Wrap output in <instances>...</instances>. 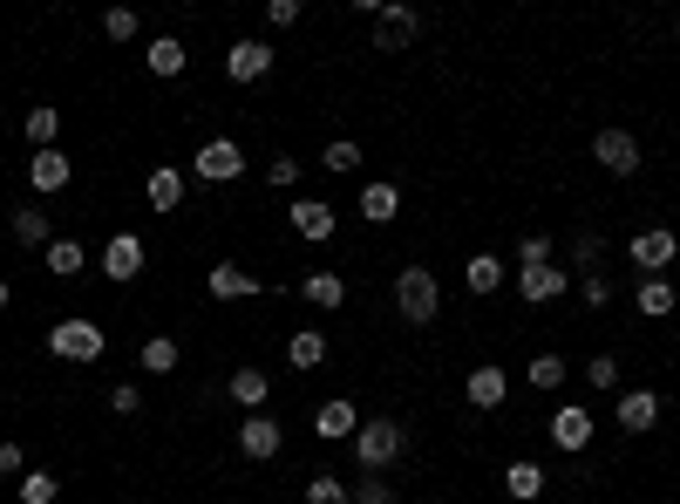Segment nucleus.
<instances>
[{"instance_id": "bb28decb", "label": "nucleus", "mask_w": 680, "mask_h": 504, "mask_svg": "<svg viewBox=\"0 0 680 504\" xmlns=\"http://www.w3.org/2000/svg\"><path fill=\"white\" fill-rule=\"evenodd\" d=\"M14 239H21V246H34V253H48V246H55V232H48V212L21 205V212H14Z\"/></svg>"}, {"instance_id": "37998d69", "label": "nucleus", "mask_w": 680, "mask_h": 504, "mask_svg": "<svg viewBox=\"0 0 680 504\" xmlns=\"http://www.w3.org/2000/svg\"><path fill=\"white\" fill-rule=\"evenodd\" d=\"M306 8H300V0H266V28H293Z\"/></svg>"}, {"instance_id": "ea45409f", "label": "nucleus", "mask_w": 680, "mask_h": 504, "mask_svg": "<svg viewBox=\"0 0 680 504\" xmlns=\"http://www.w3.org/2000/svg\"><path fill=\"white\" fill-rule=\"evenodd\" d=\"M585 382L613 396V389H619V362H613V355H592V362H585Z\"/></svg>"}, {"instance_id": "f8f14e48", "label": "nucleus", "mask_w": 680, "mask_h": 504, "mask_svg": "<svg viewBox=\"0 0 680 504\" xmlns=\"http://www.w3.org/2000/svg\"><path fill=\"white\" fill-rule=\"evenodd\" d=\"M463 396H469V409H504V396H510V375H504L497 362H476V368L463 375Z\"/></svg>"}, {"instance_id": "c9c22d12", "label": "nucleus", "mask_w": 680, "mask_h": 504, "mask_svg": "<svg viewBox=\"0 0 680 504\" xmlns=\"http://www.w3.org/2000/svg\"><path fill=\"white\" fill-rule=\"evenodd\" d=\"M55 491H62V484H55L48 471H21V504H55Z\"/></svg>"}, {"instance_id": "aec40b11", "label": "nucleus", "mask_w": 680, "mask_h": 504, "mask_svg": "<svg viewBox=\"0 0 680 504\" xmlns=\"http://www.w3.org/2000/svg\"><path fill=\"white\" fill-rule=\"evenodd\" d=\"M28 184L34 191H68V150H34V158H28Z\"/></svg>"}, {"instance_id": "ddd939ff", "label": "nucleus", "mask_w": 680, "mask_h": 504, "mask_svg": "<svg viewBox=\"0 0 680 504\" xmlns=\"http://www.w3.org/2000/svg\"><path fill=\"white\" fill-rule=\"evenodd\" d=\"M613 422H619L626 437H647L654 422H660V396H654V389H626V396L613 403Z\"/></svg>"}, {"instance_id": "5701e85b", "label": "nucleus", "mask_w": 680, "mask_h": 504, "mask_svg": "<svg viewBox=\"0 0 680 504\" xmlns=\"http://www.w3.org/2000/svg\"><path fill=\"white\" fill-rule=\"evenodd\" d=\"M266 396H272L266 368H231V403L246 409V416H259V409H266Z\"/></svg>"}, {"instance_id": "a18cd8bd", "label": "nucleus", "mask_w": 680, "mask_h": 504, "mask_svg": "<svg viewBox=\"0 0 680 504\" xmlns=\"http://www.w3.org/2000/svg\"><path fill=\"white\" fill-rule=\"evenodd\" d=\"M14 471H28V450L21 443H0V478H14Z\"/></svg>"}, {"instance_id": "423d86ee", "label": "nucleus", "mask_w": 680, "mask_h": 504, "mask_svg": "<svg viewBox=\"0 0 680 504\" xmlns=\"http://www.w3.org/2000/svg\"><path fill=\"white\" fill-rule=\"evenodd\" d=\"M415 34H422V14H415V8H402V0H381V8H375V49H381V55L409 49Z\"/></svg>"}, {"instance_id": "79ce46f5", "label": "nucleus", "mask_w": 680, "mask_h": 504, "mask_svg": "<svg viewBox=\"0 0 680 504\" xmlns=\"http://www.w3.org/2000/svg\"><path fill=\"white\" fill-rule=\"evenodd\" d=\"M109 409H116V416H137V409H143V389H137V382H116V389H109Z\"/></svg>"}, {"instance_id": "c756f323", "label": "nucleus", "mask_w": 680, "mask_h": 504, "mask_svg": "<svg viewBox=\"0 0 680 504\" xmlns=\"http://www.w3.org/2000/svg\"><path fill=\"white\" fill-rule=\"evenodd\" d=\"M137 362H143V375H171V368H177V341H171V334H150V341L137 347Z\"/></svg>"}, {"instance_id": "f03ea898", "label": "nucleus", "mask_w": 680, "mask_h": 504, "mask_svg": "<svg viewBox=\"0 0 680 504\" xmlns=\"http://www.w3.org/2000/svg\"><path fill=\"white\" fill-rule=\"evenodd\" d=\"M395 314H402L409 328H429L435 314H443V287H435L429 266H402V274H395Z\"/></svg>"}, {"instance_id": "dca6fc26", "label": "nucleus", "mask_w": 680, "mask_h": 504, "mask_svg": "<svg viewBox=\"0 0 680 504\" xmlns=\"http://www.w3.org/2000/svg\"><path fill=\"white\" fill-rule=\"evenodd\" d=\"M558 450H565V457H579L585 443H592V416L579 409V403H558V416H551V430H544Z\"/></svg>"}, {"instance_id": "de8ad7c7", "label": "nucleus", "mask_w": 680, "mask_h": 504, "mask_svg": "<svg viewBox=\"0 0 680 504\" xmlns=\"http://www.w3.org/2000/svg\"><path fill=\"white\" fill-rule=\"evenodd\" d=\"M673 287H680V266H673Z\"/></svg>"}, {"instance_id": "58836bf2", "label": "nucleus", "mask_w": 680, "mask_h": 504, "mask_svg": "<svg viewBox=\"0 0 680 504\" xmlns=\"http://www.w3.org/2000/svg\"><path fill=\"white\" fill-rule=\"evenodd\" d=\"M598 259H606V239H598V232H579V239H572V266H579V274H592Z\"/></svg>"}, {"instance_id": "473e14b6", "label": "nucleus", "mask_w": 680, "mask_h": 504, "mask_svg": "<svg viewBox=\"0 0 680 504\" xmlns=\"http://www.w3.org/2000/svg\"><path fill=\"white\" fill-rule=\"evenodd\" d=\"M300 171H306V164L293 158V150H279V158L266 164V184H272V191H300Z\"/></svg>"}, {"instance_id": "c03bdc74", "label": "nucleus", "mask_w": 680, "mask_h": 504, "mask_svg": "<svg viewBox=\"0 0 680 504\" xmlns=\"http://www.w3.org/2000/svg\"><path fill=\"white\" fill-rule=\"evenodd\" d=\"M354 504H395V491L381 478H361V484H354Z\"/></svg>"}, {"instance_id": "c85d7f7f", "label": "nucleus", "mask_w": 680, "mask_h": 504, "mask_svg": "<svg viewBox=\"0 0 680 504\" xmlns=\"http://www.w3.org/2000/svg\"><path fill=\"white\" fill-rule=\"evenodd\" d=\"M320 171H334V178H354V171H361V143H354V137H334L327 150H320Z\"/></svg>"}, {"instance_id": "a878e982", "label": "nucleus", "mask_w": 680, "mask_h": 504, "mask_svg": "<svg viewBox=\"0 0 680 504\" xmlns=\"http://www.w3.org/2000/svg\"><path fill=\"white\" fill-rule=\"evenodd\" d=\"M21 130H28V143H34V150H55V137H62V109L34 103V109L21 116Z\"/></svg>"}, {"instance_id": "2f4dec72", "label": "nucleus", "mask_w": 680, "mask_h": 504, "mask_svg": "<svg viewBox=\"0 0 680 504\" xmlns=\"http://www.w3.org/2000/svg\"><path fill=\"white\" fill-rule=\"evenodd\" d=\"M42 259H48V274H62V280H75V274H83V266H89V253L75 246V239H55V246H48Z\"/></svg>"}, {"instance_id": "6ab92c4d", "label": "nucleus", "mask_w": 680, "mask_h": 504, "mask_svg": "<svg viewBox=\"0 0 680 504\" xmlns=\"http://www.w3.org/2000/svg\"><path fill=\"white\" fill-rule=\"evenodd\" d=\"M504 497H517V504H538V497H544V463L517 457L510 471H504Z\"/></svg>"}, {"instance_id": "f257e3e1", "label": "nucleus", "mask_w": 680, "mask_h": 504, "mask_svg": "<svg viewBox=\"0 0 680 504\" xmlns=\"http://www.w3.org/2000/svg\"><path fill=\"white\" fill-rule=\"evenodd\" d=\"M402 450H409V430H402L395 416H375V422L354 430V463H361V478H381Z\"/></svg>"}, {"instance_id": "4c0bfd02", "label": "nucleus", "mask_w": 680, "mask_h": 504, "mask_svg": "<svg viewBox=\"0 0 680 504\" xmlns=\"http://www.w3.org/2000/svg\"><path fill=\"white\" fill-rule=\"evenodd\" d=\"M517 266H551V232H525L517 239Z\"/></svg>"}, {"instance_id": "cd10ccee", "label": "nucleus", "mask_w": 680, "mask_h": 504, "mask_svg": "<svg viewBox=\"0 0 680 504\" xmlns=\"http://www.w3.org/2000/svg\"><path fill=\"white\" fill-rule=\"evenodd\" d=\"M463 287H469V293H497V287H504V259H497V253H476V259L463 266Z\"/></svg>"}, {"instance_id": "6e6552de", "label": "nucleus", "mask_w": 680, "mask_h": 504, "mask_svg": "<svg viewBox=\"0 0 680 504\" xmlns=\"http://www.w3.org/2000/svg\"><path fill=\"white\" fill-rule=\"evenodd\" d=\"M266 75H272V42H259V34L231 42V55H225V83H266Z\"/></svg>"}, {"instance_id": "49530a36", "label": "nucleus", "mask_w": 680, "mask_h": 504, "mask_svg": "<svg viewBox=\"0 0 680 504\" xmlns=\"http://www.w3.org/2000/svg\"><path fill=\"white\" fill-rule=\"evenodd\" d=\"M8 293H14V287H8V280H0V307H8Z\"/></svg>"}, {"instance_id": "e433bc0d", "label": "nucleus", "mask_w": 680, "mask_h": 504, "mask_svg": "<svg viewBox=\"0 0 680 504\" xmlns=\"http://www.w3.org/2000/svg\"><path fill=\"white\" fill-rule=\"evenodd\" d=\"M306 504H354V484H341V478H313V484H306Z\"/></svg>"}, {"instance_id": "412c9836", "label": "nucleus", "mask_w": 680, "mask_h": 504, "mask_svg": "<svg viewBox=\"0 0 680 504\" xmlns=\"http://www.w3.org/2000/svg\"><path fill=\"white\" fill-rule=\"evenodd\" d=\"M565 280H572V274H558V266H525V274H517V293H525L531 307H544V300L565 293Z\"/></svg>"}, {"instance_id": "b1692460", "label": "nucleus", "mask_w": 680, "mask_h": 504, "mask_svg": "<svg viewBox=\"0 0 680 504\" xmlns=\"http://www.w3.org/2000/svg\"><path fill=\"white\" fill-rule=\"evenodd\" d=\"M143 62H150V75H164V83L191 68V55H184V42H177V34H156V42L143 49Z\"/></svg>"}, {"instance_id": "f3484780", "label": "nucleus", "mask_w": 680, "mask_h": 504, "mask_svg": "<svg viewBox=\"0 0 680 504\" xmlns=\"http://www.w3.org/2000/svg\"><path fill=\"white\" fill-rule=\"evenodd\" d=\"M633 307H639L647 321H667L673 307H680V287H673L667 274H660V280H639V287H633Z\"/></svg>"}, {"instance_id": "0eeeda50", "label": "nucleus", "mask_w": 680, "mask_h": 504, "mask_svg": "<svg viewBox=\"0 0 680 504\" xmlns=\"http://www.w3.org/2000/svg\"><path fill=\"white\" fill-rule=\"evenodd\" d=\"M231 443H238V457H246V463H266V457H279V443H287V430H279V422L259 409V416H246V422H238V430H231Z\"/></svg>"}, {"instance_id": "4be33fe9", "label": "nucleus", "mask_w": 680, "mask_h": 504, "mask_svg": "<svg viewBox=\"0 0 680 504\" xmlns=\"http://www.w3.org/2000/svg\"><path fill=\"white\" fill-rule=\"evenodd\" d=\"M395 212H402V184H388V178L361 184V218H368V225H388Z\"/></svg>"}, {"instance_id": "a19ab883", "label": "nucleus", "mask_w": 680, "mask_h": 504, "mask_svg": "<svg viewBox=\"0 0 680 504\" xmlns=\"http://www.w3.org/2000/svg\"><path fill=\"white\" fill-rule=\"evenodd\" d=\"M579 300H585V307H613V280H606V274H585V280H579Z\"/></svg>"}, {"instance_id": "4468645a", "label": "nucleus", "mask_w": 680, "mask_h": 504, "mask_svg": "<svg viewBox=\"0 0 680 504\" xmlns=\"http://www.w3.org/2000/svg\"><path fill=\"white\" fill-rule=\"evenodd\" d=\"M205 293H212V300H259V293H266V280L225 259V266H212V274H205Z\"/></svg>"}, {"instance_id": "7ed1b4c3", "label": "nucleus", "mask_w": 680, "mask_h": 504, "mask_svg": "<svg viewBox=\"0 0 680 504\" xmlns=\"http://www.w3.org/2000/svg\"><path fill=\"white\" fill-rule=\"evenodd\" d=\"M626 253H633V266H639L647 280H660L667 266H680V232H673V225H647V232H633Z\"/></svg>"}, {"instance_id": "20e7f679", "label": "nucleus", "mask_w": 680, "mask_h": 504, "mask_svg": "<svg viewBox=\"0 0 680 504\" xmlns=\"http://www.w3.org/2000/svg\"><path fill=\"white\" fill-rule=\"evenodd\" d=\"M102 347H109V334L96 321H55L48 328V355H62V362H102Z\"/></svg>"}, {"instance_id": "393cba45", "label": "nucleus", "mask_w": 680, "mask_h": 504, "mask_svg": "<svg viewBox=\"0 0 680 504\" xmlns=\"http://www.w3.org/2000/svg\"><path fill=\"white\" fill-rule=\"evenodd\" d=\"M287 362L293 368H320V362H327V334H320V328H293L287 334Z\"/></svg>"}, {"instance_id": "1a4fd4ad", "label": "nucleus", "mask_w": 680, "mask_h": 504, "mask_svg": "<svg viewBox=\"0 0 680 504\" xmlns=\"http://www.w3.org/2000/svg\"><path fill=\"white\" fill-rule=\"evenodd\" d=\"M143 259H150V246L137 239V232H116V239L102 246V274H109L116 287H130V280L143 274Z\"/></svg>"}, {"instance_id": "7c9ffc66", "label": "nucleus", "mask_w": 680, "mask_h": 504, "mask_svg": "<svg viewBox=\"0 0 680 504\" xmlns=\"http://www.w3.org/2000/svg\"><path fill=\"white\" fill-rule=\"evenodd\" d=\"M300 293H306L313 307H327V314H334V307L347 300V280H341V274H306V280H300Z\"/></svg>"}, {"instance_id": "9b49d317", "label": "nucleus", "mask_w": 680, "mask_h": 504, "mask_svg": "<svg viewBox=\"0 0 680 504\" xmlns=\"http://www.w3.org/2000/svg\"><path fill=\"white\" fill-rule=\"evenodd\" d=\"M287 218H293V232L306 246H320V239H334V225H341V212L327 205V199H293L287 205Z\"/></svg>"}, {"instance_id": "72a5a7b5", "label": "nucleus", "mask_w": 680, "mask_h": 504, "mask_svg": "<svg viewBox=\"0 0 680 504\" xmlns=\"http://www.w3.org/2000/svg\"><path fill=\"white\" fill-rule=\"evenodd\" d=\"M102 34H109V42H137V34H143L137 8H109V14H102Z\"/></svg>"}, {"instance_id": "f704fd0d", "label": "nucleus", "mask_w": 680, "mask_h": 504, "mask_svg": "<svg viewBox=\"0 0 680 504\" xmlns=\"http://www.w3.org/2000/svg\"><path fill=\"white\" fill-rule=\"evenodd\" d=\"M525 382H531V389H558V382H565V362H558V355H531Z\"/></svg>"}, {"instance_id": "9d476101", "label": "nucleus", "mask_w": 680, "mask_h": 504, "mask_svg": "<svg viewBox=\"0 0 680 504\" xmlns=\"http://www.w3.org/2000/svg\"><path fill=\"white\" fill-rule=\"evenodd\" d=\"M592 158L606 164L613 178H633V171H639V137H633V130H598V137H592Z\"/></svg>"}, {"instance_id": "39448f33", "label": "nucleus", "mask_w": 680, "mask_h": 504, "mask_svg": "<svg viewBox=\"0 0 680 504\" xmlns=\"http://www.w3.org/2000/svg\"><path fill=\"white\" fill-rule=\"evenodd\" d=\"M191 171L205 178V184H238V171H246V150H238V137H212V143H197Z\"/></svg>"}, {"instance_id": "a211bd4d", "label": "nucleus", "mask_w": 680, "mask_h": 504, "mask_svg": "<svg viewBox=\"0 0 680 504\" xmlns=\"http://www.w3.org/2000/svg\"><path fill=\"white\" fill-rule=\"evenodd\" d=\"M313 430L327 437V443H341V437L354 443V430H361V409H354L347 396H341V403H320V416H313Z\"/></svg>"}, {"instance_id": "2eb2a0df", "label": "nucleus", "mask_w": 680, "mask_h": 504, "mask_svg": "<svg viewBox=\"0 0 680 504\" xmlns=\"http://www.w3.org/2000/svg\"><path fill=\"white\" fill-rule=\"evenodd\" d=\"M143 199H150V212H177V205L191 199V178H184L177 164H156V171L143 178Z\"/></svg>"}]
</instances>
